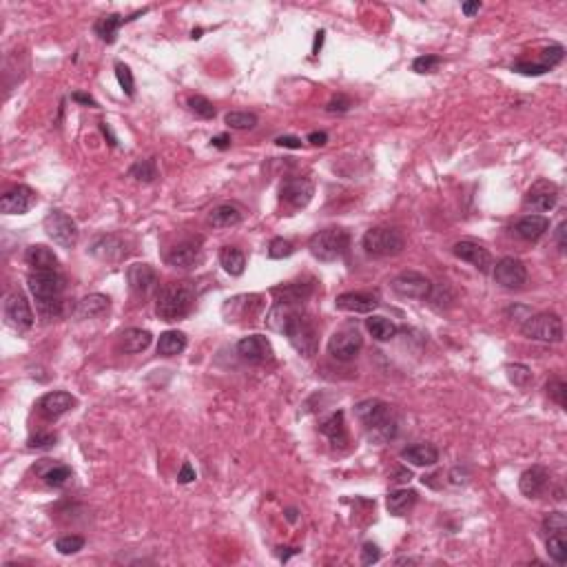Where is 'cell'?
Instances as JSON below:
<instances>
[{
  "label": "cell",
  "instance_id": "6da1fadb",
  "mask_svg": "<svg viewBox=\"0 0 567 567\" xmlns=\"http://www.w3.org/2000/svg\"><path fill=\"white\" fill-rule=\"evenodd\" d=\"M355 412L359 421L366 425L368 437L375 443H386L397 437V419L390 410V406L381 399H366L355 406Z\"/></svg>",
  "mask_w": 567,
  "mask_h": 567
},
{
  "label": "cell",
  "instance_id": "7a4b0ae2",
  "mask_svg": "<svg viewBox=\"0 0 567 567\" xmlns=\"http://www.w3.org/2000/svg\"><path fill=\"white\" fill-rule=\"evenodd\" d=\"M195 306V288L191 281L165 284L155 297V313L165 321L184 319Z\"/></svg>",
  "mask_w": 567,
  "mask_h": 567
},
{
  "label": "cell",
  "instance_id": "3957f363",
  "mask_svg": "<svg viewBox=\"0 0 567 567\" xmlns=\"http://www.w3.org/2000/svg\"><path fill=\"white\" fill-rule=\"evenodd\" d=\"M361 244H363V251L370 257H395L406 249V237H403L399 229L377 227V229L366 231Z\"/></svg>",
  "mask_w": 567,
  "mask_h": 567
},
{
  "label": "cell",
  "instance_id": "277c9868",
  "mask_svg": "<svg viewBox=\"0 0 567 567\" xmlns=\"http://www.w3.org/2000/svg\"><path fill=\"white\" fill-rule=\"evenodd\" d=\"M350 235L343 229H323L308 239V251L319 261H335L348 249Z\"/></svg>",
  "mask_w": 567,
  "mask_h": 567
},
{
  "label": "cell",
  "instance_id": "5b68a950",
  "mask_svg": "<svg viewBox=\"0 0 567 567\" xmlns=\"http://www.w3.org/2000/svg\"><path fill=\"white\" fill-rule=\"evenodd\" d=\"M521 333L532 341L558 343L563 341V319L556 313H536L521 323Z\"/></svg>",
  "mask_w": 567,
  "mask_h": 567
},
{
  "label": "cell",
  "instance_id": "8992f818",
  "mask_svg": "<svg viewBox=\"0 0 567 567\" xmlns=\"http://www.w3.org/2000/svg\"><path fill=\"white\" fill-rule=\"evenodd\" d=\"M45 231L63 249H73L78 241V224L63 211H51L45 217Z\"/></svg>",
  "mask_w": 567,
  "mask_h": 567
},
{
  "label": "cell",
  "instance_id": "52a82bcc",
  "mask_svg": "<svg viewBox=\"0 0 567 567\" xmlns=\"http://www.w3.org/2000/svg\"><path fill=\"white\" fill-rule=\"evenodd\" d=\"M392 291L406 299H428L432 293V281L417 271H403L392 279Z\"/></svg>",
  "mask_w": 567,
  "mask_h": 567
},
{
  "label": "cell",
  "instance_id": "ba28073f",
  "mask_svg": "<svg viewBox=\"0 0 567 567\" xmlns=\"http://www.w3.org/2000/svg\"><path fill=\"white\" fill-rule=\"evenodd\" d=\"M27 286L36 299H56L65 291V277L58 271H33Z\"/></svg>",
  "mask_w": 567,
  "mask_h": 567
},
{
  "label": "cell",
  "instance_id": "9c48e42d",
  "mask_svg": "<svg viewBox=\"0 0 567 567\" xmlns=\"http://www.w3.org/2000/svg\"><path fill=\"white\" fill-rule=\"evenodd\" d=\"M492 273H494L496 284H501V286L508 291H519L525 286V281H528V269H525V264L516 257L499 259Z\"/></svg>",
  "mask_w": 567,
  "mask_h": 567
},
{
  "label": "cell",
  "instance_id": "30bf717a",
  "mask_svg": "<svg viewBox=\"0 0 567 567\" xmlns=\"http://www.w3.org/2000/svg\"><path fill=\"white\" fill-rule=\"evenodd\" d=\"M363 346V339L355 328H341L328 341V353L339 361H350Z\"/></svg>",
  "mask_w": 567,
  "mask_h": 567
},
{
  "label": "cell",
  "instance_id": "8fae6325",
  "mask_svg": "<svg viewBox=\"0 0 567 567\" xmlns=\"http://www.w3.org/2000/svg\"><path fill=\"white\" fill-rule=\"evenodd\" d=\"M5 319L16 331H29L33 326V311L25 295L11 293L5 301Z\"/></svg>",
  "mask_w": 567,
  "mask_h": 567
},
{
  "label": "cell",
  "instance_id": "7c38bea8",
  "mask_svg": "<svg viewBox=\"0 0 567 567\" xmlns=\"http://www.w3.org/2000/svg\"><path fill=\"white\" fill-rule=\"evenodd\" d=\"M33 204H36V193L25 184L9 189L3 197H0V211H3L5 215H23V213L31 211Z\"/></svg>",
  "mask_w": 567,
  "mask_h": 567
},
{
  "label": "cell",
  "instance_id": "4fadbf2b",
  "mask_svg": "<svg viewBox=\"0 0 567 567\" xmlns=\"http://www.w3.org/2000/svg\"><path fill=\"white\" fill-rule=\"evenodd\" d=\"M315 187L313 182L306 177H288L281 184V199L288 202L293 209H303L308 207V202L313 199Z\"/></svg>",
  "mask_w": 567,
  "mask_h": 567
},
{
  "label": "cell",
  "instance_id": "5bb4252c",
  "mask_svg": "<svg viewBox=\"0 0 567 567\" xmlns=\"http://www.w3.org/2000/svg\"><path fill=\"white\" fill-rule=\"evenodd\" d=\"M452 253L463 259V261H468V264H472L474 269H479L481 273H490L492 271V255L488 253V249H483L481 244H477V241H470V239H463V241H457Z\"/></svg>",
  "mask_w": 567,
  "mask_h": 567
},
{
  "label": "cell",
  "instance_id": "9a60e30c",
  "mask_svg": "<svg viewBox=\"0 0 567 567\" xmlns=\"http://www.w3.org/2000/svg\"><path fill=\"white\" fill-rule=\"evenodd\" d=\"M556 202H558V189L552 182H536L528 191V195H525V207L539 213L552 211L556 207Z\"/></svg>",
  "mask_w": 567,
  "mask_h": 567
},
{
  "label": "cell",
  "instance_id": "2e32d148",
  "mask_svg": "<svg viewBox=\"0 0 567 567\" xmlns=\"http://www.w3.org/2000/svg\"><path fill=\"white\" fill-rule=\"evenodd\" d=\"M237 353L249 363H264L273 357V346L264 335H251L237 343Z\"/></svg>",
  "mask_w": 567,
  "mask_h": 567
},
{
  "label": "cell",
  "instance_id": "e0dca14e",
  "mask_svg": "<svg viewBox=\"0 0 567 567\" xmlns=\"http://www.w3.org/2000/svg\"><path fill=\"white\" fill-rule=\"evenodd\" d=\"M89 253L98 259H103V261H120L125 255H127V246H125V241L120 239L118 235H98L93 241H91V246H89Z\"/></svg>",
  "mask_w": 567,
  "mask_h": 567
},
{
  "label": "cell",
  "instance_id": "ac0fdd59",
  "mask_svg": "<svg viewBox=\"0 0 567 567\" xmlns=\"http://www.w3.org/2000/svg\"><path fill=\"white\" fill-rule=\"evenodd\" d=\"M127 281H129V288L140 295V297H147L157 284V273L153 266L149 264H133L129 266L127 271Z\"/></svg>",
  "mask_w": 567,
  "mask_h": 567
},
{
  "label": "cell",
  "instance_id": "d6986e66",
  "mask_svg": "<svg viewBox=\"0 0 567 567\" xmlns=\"http://www.w3.org/2000/svg\"><path fill=\"white\" fill-rule=\"evenodd\" d=\"M199 246H202L199 239L180 241V244L173 246L171 253L167 255L169 266H173V269H191L195 261L199 259V255H202V249Z\"/></svg>",
  "mask_w": 567,
  "mask_h": 567
},
{
  "label": "cell",
  "instance_id": "ffe728a7",
  "mask_svg": "<svg viewBox=\"0 0 567 567\" xmlns=\"http://www.w3.org/2000/svg\"><path fill=\"white\" fill-rule=\"evenodd\" d=\"M548 483H550V474L545 468H541V465H534V468L530 470H525L519 479V488L525 496H539L545 492V488H548Z\"/></svg>",
  "mask_w": 567,
  "mask_h": 567
},
{
  "label": "cell",
  "instance_id": "44dd1931",
  "mask_svg": "<svg viewBox=\"0 0 567 567\" xmlns=\"http://www.w3.org/2000/svg\"><path fill=\"white\" fill-rule=\"evenodd\" d=\"M335 306L339 311H346V313H373L379 301L373 297V295H366V293H343L335 299Z\"/></svg>",
  "mask_w": 567,
  "mask_h": 567
},
{
  "label": "cell",
  "instance_id": "7402d4cb",
  "mask_svg": "<svg viewBox=\"0 0 567 567\" xmlns=\"http://www.w3.org/2000/svg\"><path fill=\"white\" fill-rule=\"evenodd\" d=\"M76 406V399L69 392H49L40 399L38 408L47 419H58L63 417L65 412H69Z\"/></svg>",
  "mask_w": 567,
  "mask_h": 567
},
{
  "label": "cell",
  "instance_id": "603a6c76",
  "mask_svg": "<svg viewBox=\"0 0 567 567\" xmlns=\"http://www.w3.org/2000/svg\"><path fill=\"white\" fill-rule=\"evenodd\" d=\"M550 229V222L548 217H543V215H525L516 222V235L525 241H536L545 235V231Z\"/></svg>",
  "mask_w": 567,
  "mask_h": 567
},
{
  "label": "cell",
  "instance_id": "cb8c5ba5",
  "mask_svg": "<svg viewBox=\"0 0 567 567\" xmlns=\"http://www.w3.org/2000/svg\"><path fill=\"white\" fill-rule=\"evenodd\" d=\"M111 306V299L107 295H100V293H91L87 297H83L78 301L76 306V317L78 319H93V317H100L105 315Z\"/></svg>",
  "mask_w": 567,
  "mask_h": 567
},
{
  "label": "cell",
  "instance_id": "d4e9b609",
  "mask_svg": "<svg viewBox=\"0 0 567 567\" xmlns=\"http://www.w3.org/2000/svg\"><path fill=\"white\" fill-rule=\"evenodd\" d=\"M25 261L33 271H56L58 269V257L51 249L43 244H33L25 253Z\"/></svg>",
  "mask_w": 567,
  "mask_h": 567
},
{
  "label": "cell",
  "instance_id": "484cf974",
  "mask_svg": "<svg viewBox=\"0 0 567 567\" xmlns=\"http://www.w3.org/2000/svg\"><path fill=\"white\" fill-rule=\"evenodd\" d=\"M401 459H406L408 463L412 465H419V468H428V465H435L439 461V450L430 443H417V445H410L401 452Z\"/></svg>",
  "mask_w": 567,
  "mask_h": 567
},
{
  "label": "cell",
  "instance_id": "4316f807",
  "mask_svg": "<svg viewBox=\"0 0 567 567\" xmlns=\"http://www.w3.org/2000/svg\"><path fill=\"white\" fill-rule=\"evenodd\" d=\"M151 341H153V335L142 328H127L120 335V346H123L125 353H131V355L147 350L151 346Z\"/></svg>",
  "mask_w": 567,
  "mask_h": 567
},
{
  "label": "cell",
  "instance_id": "83f0119b",
  "mask_svg": "<svg viewBox=\"0 0 567 567\" xmlns=\"http://www.w3.org/2000/svg\"><path fill=\"white\" fill-rule=\"evenodd\" d=\"M321 435H326L335 445H346L348 441V432H346V421H343V412L337 410L333 412L326 421L319 425Z\"/></svg>",
  "mask_w": 567,
  "mask_h": 567
},
{
  "label": "cell",
  "instance_id": "f1b7e54d",
  "mask_svg": "<svg viewBox=\"0 0 567 567\" xmlns=\"http://www.w3.org/2000/svg\"><path fill=\"white\" fill-rule=\"evenodd\" d=\"M417 503V492L415 490H395L388 494L386 499V508L390 514L395 516H403L408 514Z\"/></svg>",
  "mask_w": 567,
  "mask_h": 567
},
{
  "label": "cell",
  "instance_id": "f546056e",
  "mask_svg": "<svg viewBox=\"0 0 567 567\" xmlns=\"http://www.w3.org/2000/svg\"><path fill=\"white\" fill-rule=\"evenodd\" d=\"M187 348V335L180 331H167L157 339V355L162 357H175Z\"/></svg>",
  "mask_w": 567,
  "mask_h": 567
},
{
  "label": "cell",
  "instance_id": "4dcf8cb0",
  "mask_svg": "<svg viewBox=\"0 0 567 567\" xmlns=\"http://www.w3.org/2000/svg\"><path fill=\"white\" fill-rule=\"evenodd\" d=\"M209 222L215 229H231L241 222V211L235 204H219L211 211Z\"/></svg>",
  "mask_w": 567,
  "mask_h": 567
},
{
  "label": "cell",
  "instance_id": "1f68e13d",
  "mask_svg": "<svg viewBox=\"0 0 567 567\" xmlns=\"http://www.w3.org/2000/svg\"><path fill=\"white\" fill-rule=\"evenodd\" d=\"M219 264H222V269H224L229 275L239 277L241 273H244V269H246V257H244V253H241L239 249H235V246H224V249L219 251Z\"/></svg>",
  "mask_w": 567,
  "mask_h": 567
},
{
  "label": "cell",
  "instance_id": "d6a6232c",
  "mask_svg": "<svg viewBox=\"0 0 567 567\" xmlns=\"http://www.w3.org/2000/svg\"><path fill=\"white\" fill-rule=\"evenodd\" d=\"M277 295V301H291V303H301L311 293H313V284H303V281H291L286 286H279L273 291Z\"/></svg>",
  "mask_w": 567,
  "mask_h": 567
},
{
  "label": "cell",
  "instance_id": "836d02e7",
  "mask_svg": "<svg viewBox=\"0 0 567 567\" xmlns=\"http://www.w3.org/2000/svg\"><path fill=\"white\" fill-rule=\"evenodd\" d=\"M127 23V18H123L120 14H109V16H103L95 23V33L100 36L105 40V43H113L115 40V33H118V29L123 27Z\"/></svg>",
  "mask_w": 567,
  "mask_h": 567
},
{
  "label": "cell",
  "instance_id": "e575fe53",
  "mask_svg": "<svg viewBox=\"0 0 567 567\" xmlns=\"http://www.w3.org/2000/svg\"><path fill=\"white\" fill-rule=\"evenodd\" d=\"M366 326H368L370 335L377 341H390L392 337H397V331H399L395 323L390 319H386V317H370L366 321Z\"/></svg>",
  "mask_w": 567,
  "mask_h": 567
},
{
  "label": "cell",
  "instance_id": "d590c367",
  "mask_svg": "<svg viewBox=\"0 0 567 567\" xmlns=\"http://www.w3.org/2000/svg\"><path fill=\"white\" fill-rule=\"evenodd\" d=\"M548 554L558 565H565L567 563V539H565V532H558V534H550L548 536Z\"/></svg>",
  "mask_w": 567,
  "mask_h": 567
},
{
  "label": "cell",
  "instance_id": "8d00e7d4",
  "mask_svg": "<svg viewBox=\"0 0 567 567\" xmlns=\"http://www.w3.org/2000/svg\"><path fill=\"white\" fill-rule=\"evenodd\" d=\"M45 483L51 485V488H67L73 479V472L67 468V465H56L49 472H45Z\"/></svg>",
  "mask_w": 567,
  "mask_h": 567
},
{
  "label": "cell",
  "instance_id": "74e56055",
  "mask_svg": "<svg viewBox=\"0 0 567 567\" xmlns=\"http://www.w3.org/2000/svg\"><path fill=\"white\" fill-rule=\"evenodd\" d=\"M85 548V539L78 536V534H67V536H60L56 541V550L63 554V556H71V554H78L80 550Z\"/></svg>",
  "mask_w": 567,
  "mask_h": 567
},
{
  "label": "cell",
  "instance_id": "f35d334b",
  "mask_svg": "<svg viewBox=\"0 0 567 567\" xmlns=\"http://www.w3.org/2000/svg\"><path fill=\"white\" fill-rule=\"evenodd\" d=\"M129 173L137 182H147V184L157 177V169H155V162L153 160H140V162H135Z\"/></svg>",
  "mask_w": 567,
  "mask_h": 567
},
{
  "label": "cell",
  "instance_id": "ab89813d",
  "mask_svg": "<svg viewBox=\"0 0 567 567\" xmlns=\"http://www.w3.org/2000/svg\"><path fill=\"white\" fill-rule=\"evenodd\" d=\"M227 125L233 129H253L257 125V115L249 111H231L227 113Z\"/></svg>",
  "mask_w": 567,
  "mask_h": 567
},
{
  "label": "cell",
  "instance_id": "60d3db41",
  "mask_svg": "<svg viewBox=\"0 0 567 567\" xmlns=\"http://www.w3.org/2000/svg\"><path fill=\"white\" fill-rule=\"evenodd\" d=\"M189 107H191V111H193L197 118H202V120H211V118H215V107H213V103H209V100H207L204 95H193V98H189Z\"/></svg>",
  "mask_w": 567,
  "mask_h": 567
},
{
  "label": "cell",
  "instance_id": "b9f144b4",
  "mask_svg": "<svg viewBox=\"0 0 567 567\" xmlns=\"http://www.w3.org/2000/svg\"><path fill=\"white\" fill-rule=\"evenodd\" d=\"M508 377L514 386L528 388L532 381V370L528 366H523V363H512V366H508Z\"/></svg>",
  "mask_w": 567,
  "mask_h": 567
},
{
  "label": "cell",
  "instance_id": "7bdbcfd3",
  "mask_svg": "<svg viewBox=\"0 0 567 567\" xmlns=\"http://www.w3.org/2000/svg\"><path fill=\"white\" fill-rule=\"evenodd\" d=\"M293 253H295L293 241L284 239V237H275L269 244V257L271 259H284V257H291Z\"/></svg>",
  "mask_w": 567,
  "mask_h": 567
},
{
  "label": "cell",
  "instance_id": "ee69618b",
  "mask_svg": "<svg viewBox=\"0 0 567 567\" xmlns=\"http://www.w3.org/2000/svg\"><path fill=\"white\" fill-rule=\"evenodd\" d=\"M115 78H118L120 87H123V91H125L127 95H133V93H135V80H133V73H131V69H129L125 63H115Z\"/></svg>",
  "mask_w": 567,
  "mask_h": 567
},
{
  "label": "cell",
  "instance_id": "f6af8a7d",
  "mask_svg": "<svg viewBox=\"0 0 567 567\" xmlns=\"http://www.w3.org/2000/svg\"><path fill=\"white\" fill-rule=\"evenodd\" d=\"M36 301H38L40 315H43L45 319H58L60 315H63V301H60V297H56V299H36Z\"/></svg>",
  "mask_w": 567,
  "mask_h": 567
},
{
  "label": "cell",
  "instance_id": "bcb514c9",
  "mask_svg": "<svg viewBox=\"0 0 567 567\" xmlns=\"http://www.w3.org/2000/svg\"><path fill=\"white\" fill-rule=\"evenodd\" d=\"M543 530L548 534H558L567 530V516L563 512H550L543 519Z\"/></svg>",
  "mask_w": 567,
  "mask_h": 567
},
{
  "label": "cell",
  "instance_id": "7dc6e473",
  "mask_svg": "<svg viewBox=\"0 0 567 567\" xmlns=\"http://www.w3.org/2000/svg\"><path fill=\"white\" fill-rule=\"evenodd\" d=\"M441 63H443V60L439 56H432V53L419 56V58H415V63H412V71H417V73H432V71H437V67Z\"/></svg>",
  "mask_w": 567,
  "mask_h": 567
},
{
  "label": "cell",
  "instance_id": "c3c4849f",
  "mask_svg": "<svg viewBox=\"0 0 567 567\" xmlns=\"http://www.w3.org/2000/svg\"><path fill=\"white\" fill-rule=\"evenodd\" d=\"M563 56H565V49L563 47H558V45H554V47H550V49H543L541 51V67L543 69H552V67H556L561 60H563Z\"/></svg>",
  "mask_w": 567,
  "mask_h": 567
},
{
  "label": "cell",
  "instance_id": "681fc988",
  "mask_svg": "<svg viewBox=\"0 0 567 567\" xmlns=\"http://www.w3.org/2000/svg\"><path fill=\"white\" fill-rule=\"evenodd\" d=\"M548 395L558 403L561 408L567 406V383L563 379H550L548 381Z\"/></svg>",
  "mask_w": 567,
  "mask_h": 567
},
{
  "label": "cell",
  "instance_id": "f907efd6",
  "mask_svg": "<svg viewBox=\"0 0 567 567\" xmlns=\"http://www.w3.org/2000/svg\"><path fill=\"white\" fill-rule=\"evenodd\" d=\"M56 441H58V437L51 432H38L27 441V448L29 450H47V448H53Z\"/></svg>",
  "mask_w": 567,
  "mask_h": 567
},
{
  "label": "cell",
  "instance_id": "816d5d0a",
  "mask_svg": "<svg viewBox=\"0 0 567 567\" xmlns=\"http://www.w3.org/2000/svg\"><path fill=\"white\" fill-rule=\"evenodd\" d=\"M350 107H353V100L339 93V95H335V98L331 100V103H328L326 111H331V113H346Z\"/></svg>",
  "mask_w": 567,
  "mask_h": 567
},
{
  "label": "cell",
  "instance_id": "f5cc1de1",
  "mask_svg": "<svg viewBox=\"0 0 567 567\" xmlns=\"http://www.w3.org/2000/svg\"><path fill=\"white\" fill-rule=\"evenodd\" d=\"M379 558H381V552H379V548H377L375 543H366V545H363V550H361V563L363 565H373Z\"/></svg>",
  "mask_w": 567,
  "mask_h": 567
},
{
  "label": "cell",
  "instance_id": "db71d44e",
  "mask_svg": "<svg viewBox=\"0 0 567 567\" xmlns=\"http://www.w3.org/2000/svg\"><path fill=\"white\" fill-rule=\"evenodd\" d=\"M177 481H180V483H191V481H195V470H193V465H191L189 461L182 463L180 474H177Z\"/></svg>",
  "mask_w": 567,
  "mask_h": 567
},
{
  "label": "cell",
  "instance_id": "11a10c76",
  "mask_svg": "<svg viewBox=\"0 0 567 567\" xmlns=\"http://www.w3.org/2000/svg\"><path fill=\"white\" fill-rule=\"evenodd\" d=\"M277 147H286V149H301V140L299 137H293V135H281L275 140Z\"/></svg>",
  "mask_w": 567,
  "mask_h": 567
},
{
  "label": "cell",
  "instance_id": "9f6ffc18",
  "mask_svg": "<svg viewBox=\"0 0 567 567\" xmlns=\"http://www.w3.org/2000/svg\"><path fill=\"white\" fill-rule=\"evenodd\" d=\"M308 142L313 147H323L328 142V133H323V131H315V133H311L308 135Z\"/></svg>",
  "mask_w": 567,
  "mask_h": 567
},
{
  "label": "cell",
  "instance_id": "6f0895ef",
  "mask_svg": "<svg viewBox=\"0 0 567 567\" xmlns=\"http://www.w3.org/2000/svg\"><path fill=\"white\" fill-rule=\"evenodd\" d=\"M71 100H76V103H83V105H89V107H98V103H95V100H93L91 95H87V93H80V91H78V93H73V95H71Z\"/></svg>",
  "mask_w": 567,
  "mask_h": 567
},
{
  "label": "cell",
  "instance_id": "680465c9",
  "mask_svg": "<svg viewBox=\"0 0 567 567\" xmlns=\"http://www.w3.org/2000/svg\"><path fill=\"white\" fill-rule=\"evenodd\" d=\"M565 222H561V224L556 227V241H558V251L563 253L565 251Z\"/></svg>",
  "mask_w": 567,
  "mask_h": 567
},
{
  "label": "cell",
  "instance_id": "91938a15",
  "mask_svg": "<svg viewBox=\"0 0 567 567\" xmlns=\"http://www.w3.org/2000/svg\"><path fill=\"white\" fill-rule=\"evenodd\" d=\"M211 142H213V147H217V149H229L231 147V137L229 135H217Z\"/></svg>",
  "mask_w": 567,
  "mask_h": 567
},
{
  "label": "cell",
  "instance_id": "94428289",
  "mask_svg": "<svg viewBox=\"0 0 567 567\" xmlns=\"http://www.w3.org/2000/svg\"><path fill=\"white\" fill-rule=\"evenodd\" d=\"M461 9H463V14H465V16H474V14L481 9V3H479V0H474V3H463V7H461Z\"/></svg>",
  "mask_w": 567,
  "mask_h": 567
},
{
  "label": "cell",
  "instance_id": "6125c7cd",
  "mask_svg": "<svg viewBox=\"0 0 567 567\" xmlns=\"http://www.w3.org/2000/svg\"><path fill=\"white\" fill-rule=\"evenodd\" d=\"M410 479H412V474L408 470H397V479H395L397 483H408Z\"/></svg>",
  "mask_w": 567,
  "mask_h": 567
},
{
  "label": "cell",
  "instance_id": "be15d7a7",
  "mask_svg": "<svg viewBox=\"0 0 567 567\" xmlns=\"http://www.w3.org/2000/svg\"><path fill=\"white\" fill-rule=\"evenodd\" d=\"M321 43H323V31H319L317 38H315V49H313V53H317V49L321 47Z\"/></svg>",
  "mask_w": 567,
  "mask_h": 567
},
{
  "label": "cell",
  "instance_id": "e7e4bbea",
  "mask_svg": "<svg viewBox=\"0 0 567 567\" xmlns=\"http://www.w3.org/2000/svg\"><path fill=\"white\" fill-rule=\"evenodd\" d=\"M286 516H288V521H297V510H288Z\"/></svg>",
  "mask_w": 567,
  "mask_h": 567
}]
</instances>
